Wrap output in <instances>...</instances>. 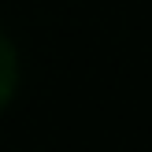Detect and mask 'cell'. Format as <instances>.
<instances>
[{"mask_svg": "<svg viewBox=\"0 0 152 152\" xmlns=\"http://www.w3.org/2000/svg\"><path fill=\"white\" fill-rule=\"evenodd\" d=\"M11 82H15L11 52H7V45L0 41V104H4V100H7V93H11Z\"/></svg>", "mask_w": 152, "mask_h": 152, "instance_id": "obj_1", "label": "cell"}]
</instances>
